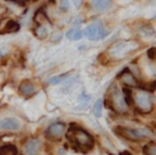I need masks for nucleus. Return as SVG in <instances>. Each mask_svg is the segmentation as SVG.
Masks as SVG:
<instances>
[{
  "label": "nucleus",
  "mask_w": 156,
  "mask_h": 155,
  "mask_svg": "<svg viewBox=\"0 0 156 155\" xmlns=\"http://www.w3.org/2000/svg\"><path fill=\"white\" fill-rule=\"evenodd\" d=\"M20 25L16 20H8L7 24L3 26V28L0 30V34H7V33H15L20 31Z\"/></svg>",
  "instance_id": "nucleus-13"
},
{
  "label": "nucleus",
  "mask_w": 156,
  "mask_h": 155,
  "mask_svg": "<svg viewBox=\"0 0 156 155\" xmlns=\"http://www.w3.org/2000/svg\"><path fill=\"white\" fill-rule=\"evenodd\" d=\"M83 35V32L80 30L79 26H74L71 29H69L66 32V38L69 40H74V41H78L80 40Z\"/></svg>",
  "instance_id": "nucleus-15"
},
{
  "label": "nucleus",
  "mask_w": 156,
  "mask_h": 155,
  "mask_svg": "<svg viewBox=\"0 0 156 155\" xmlns=\"http://www.w3.org/2000/svg\"><path fill=\"white\" fill-rule=\"evenodd\" d=\"M122 92H123L124 99H125V101H126V103H127L128 106H130L132 104H134V95H133V92L129 88L124 87L123 90H122Z\"/></svg>",
  "instance_id": "nucleus-19"
},
{
  "label": "nucleus",
  "mask_w": 156,
  "mask_h": 155,
  "mask_svg": "<svg viewBox=\"0 0 156 155\" xmlns=\"http://www.w3.org/2000/svg\"><path fill=\"white\" fill-rule=\"evenodd\" d=\"M2 56H3L2 52H1V50H0V58H2Z\"/></svg>",
  "instance_id": "nucleus-29"
},
{
  "label": "nucleus",
  "mask_w": 156,
  "mask_h": 155,
  "mask_svg": "<svg viewBox=\"0 0 156 155\" xmlns=\"http://www.w3.org/2000/svg\"><path fill=\"white\" fill-rule=\"evenodd\" d=\"M33 22L35 25H44L45 23L49 22V18L47 17L45 10L44 9H39L35 12L34 16H33Z\"/></svg>",
  "instance_id": "nucleus-14"
},
{
  "label": "nucleus",
  "mask_w": 156,
  "mask_h": 155,
  "mask_svg": "<svg viewBox=\"0 0 156 155\" xmlns=\"http://www.w3.org/2000/svg\"><path fill=\"white\" fill-rule=\"evenodd\" d=\"M119 80L127 88H136V87H139V81L136 78V76L129 71L128 67H126L125 70L121 72L118 76Z\"/></svg>",
  "instance_id": "nucleus-7"
},
{
  "label": "nucleus",
  "mask_w": 156,
  "mask_h": 155,
  "mask_svg": "<svg viewBox=\"0 0 156 155\" xmlns=\"http://www.w3.org/2000/svg\"><path fill=\"white\" fill-rule=\"evenodd\" d=\"M139 33L144 38H151L155 35V30L153 29V27L147 25V26H143L139 29Z\"/></svg>",
  "instance_id": "nucleus-18"
},
{
  "label": "nucleus",
  "mask_w": 156,
  "mask_h": 155,
  "mask_svg": "<svg viewBox=\"0 0 156 155\" xmlns=\"http://www.w3.org/2000/svg\"><path fill=\"white\" fill-rule=\"evenodd\" d=\"M83 35L87 37L90 41H98L108 35V31L105 29L104 25L102 23H93L86 27L85 30L83 31Z\"/></svg>",
  "instance_id": "nucleus-5"
},
{
  "label": "nucleus",
  "mask_w": 156,
  "mask_h": 155,
  "mask_svg": "<svg viewBox=\"0 0 156 155\" xmlns=\"http://www.w3.org/2000/svg\"><path fill=\"white\" fill-rule=\"evenodd\" d=\"M147 57H149L151 60H154L156 58V48L155 47H152L147 50Z\"/></svg>",
  "instance_id": "nucleus-24"
},
{
  "label": "nucleus",
  "mask_w": 156,
  "mask_h": 155,
  "mask_svg": "<svg viewBox=\"0 0 156 155\" xmlns=\"http://www.w3.org/2000/svg\"><path fill=\"white\" fill-rule=\"evenodd\" d=\"M143 154L144 155H156V143L155 142L147 143V146L143 148Z\"/></svg>",
  "instance_id": "nucleus-21"
},
{
  "label": "nucleus",
  "mask_w": 156,
  "mask_h": 155,
  "mask_svg": "<svg viewBox=\"0 0 156 155\" xmlns=\"http://www.w3.org/2000/svg\"><path fill=\"white\" fill-rule=\"evenodd\" d=\"M33 34L37 39L45 40L48 37V30L44 25H35L33 28Z\"/></svg>",
  "instance_id": "nucleus-16"
},
{
  "label": "nucleus",
  "mask_w": 156,
  "mask_h": 155,
  "mask_svg": "<svg viewBox=\"0 0 156 155\" xmlns=\"http://www.w3.org/2000/svg\"><path fill=\"white\" fill-rule=\"evenodd\" d=\"M119 155H133L130 152H128V151H123V152H121Z\"/></svg>",
  "instance_id": "nucleus-28"
},
{
  "label": "nucleus",
  "mask_w": 156,
  "mask_h": 155,
  "mask_svg": "<svg viewBox=\"0 0 156 155\" xmlns=\"http://www.w3.org/2000/svg\"><path fill=\"white\" fill-rule=\"evenodd\" d=\"M115 133L118 136L126 140H129V141H141L151 135V133L147 129L130 128L126 126H117L115 128Z\"/></svg>",
  "instance_id": "nucleus-3"
},
{
  "label": "nucleus",
  "mask_w": 156,
  "mask_h": 155,
  "mask_svg": "<svg viewBox=\"0 0 156 155\" xmlns=\"http://www.w3.org/2000/svg\"><path fill=\"white\" fill-rule=\"evenodd\" d=\"M133 44H134L133 42H128V43L127 42H124V43L115 44V45L113 46L110 50L111 55L115 56V57H119V58H121V57L125 56L128 52L133 50Z\"/></svg>",
  "instance_id": "nucleus-9"
},
{
  "label": "nucleus",
  "mask_w": 156,
  "mask_h": 155,
  "mask_svg": "<svg viewBox=\"0 0 156 155\" xmlns=\"http://www.w3.org/2000/svg\"><path fill=\"white\" fill-rule=\"evenodd\" d=\"M66 138L69 139L74 150L78 151V152H89L94 146V138L87 131L77 125L75 126L73 124L69 127L66 134Z\"/></svg>",
  "instance_id": "nucleus-1"
},
{
  "label": "nucleus",
  "mask_w": 156,
  "mask_h": 155,
  "mask_svg": "<svg viewBox=\"0 0 156 155\" xmlns=\"http://www.w3.org/2000/svg\"><path fill=\"white\" fill-rule=\"evenodd\" d=\"M61 38H62V33L61 32H55L54 35L51 37V40L52 41H59V40H61Z\"/></svg>",
  "instance_id": "nucleus-26"
},
{
  "label": "nucleus",
  "mask_w": 156,
  "mask_h": 155,
  "mask_svg": "<svg viewBox=\"0 0 156 155\" xmlns=\"http://www.w3.org/2000/svg\"><path fill=\"white\" fill-rule=\"evenodd\" d=\"M20 128V123L15 118H5L0 120V129L1 131H18Z\"/></svg>",
  "instance_id": "nucleus-10"
},
{
  "label": "nucleus",
  "mask_w": 156,
  "mask_h": 155,
  "mask_svg": "<svg viewBox=\"0 0 156 155\" xmlns=\"http://www.w3.org/2000/svg\"><path fill=\"white\" fill-rule=\"evenodd\" d=\"M7 1H11V2L20 5V7H25L28 2H35L37 0H7Z\"/></svg>",
  "instance_id": "nucleus-23"
},
{
  "label": "nucleus",
  "mask_w": 156,
  "mask_h": 155,
  "mask_svg": "<svg viewBox=\"0 0 156 155\" xmlns=\"http://www.w3.org/2000/svg\"><path fill=\"white\" fill-rule=\"evenodd\" d=\"M18 92L25 99H30L33 95H35V93L37 92V89L32 81H30L29 79H25L18 86Z\"/></svg>",
  "instance_id": "nucleus-8"
},
{
  "label": "nucleus",
  "mask_w": 156,
  "mask_h": 155,
  "mask_svg": "<svg viewBox=\"0 0 156 155\" xmlns=\"http://www.w3.org/2000/svg\"><path fill=\"white\" fill-rule=\"evenodd\" d=\"M134 104L137 107V109L140 110L143 114L152 111L153 109V101L152 96L147 91L140 90L135 93L134 95Z\"/></svg>",
  "instance_id": "nucleus-4"
},
{
  "label": "nucleus",
  "mask_w": 156,
  "mask_h": 155,
  "mask_svg": "<svg viewBox=\"0 0 156 155\" xmlns=\"http://www.w3.org/2000/svg\"><path fill=\"white\" fill-rule=\"evenodd\" d=\"M0 155H17V149L13 144H5L0 148Z\"/></svg>",
  "instance_id": "nucleus-17"
},
{
  "label": "nucleus",
  "mask_w": 156,
  "mask_h": 155,
  "mask_svg": "<svg viewBox=\"0 0 156 155\" xmlns=\"http://www.w3.org/2000/svg\"><path fill=\"white\" fill-rule=\"evenodd\" d=\"M69 0H61L60 1V8L64 11L69 10Z\"/></svg>",
  "instance_id": "nucleus-25"
},
{
  "label": "nucleus",
  "mask_w": 156,
  "mask_h": 155,
  "mask_svg": "<svg viewBox=\"0 0 156 155\" xmlns=\"http://www.w3.org/2000/svg\"><path fill=\"white\" fill-rule=\"evenodd\" d=\"M91 7L96 12H105L110 9L112 0H90Z\"/></svg>",
  "instance_id": "nucleus-11"
},
{
  "label": "nucleus",
  "mask_w": 156,
  "mask_h": 155,
  "mask_svg": "<svg viewBox=\"0 0 156 155\" xmlns=\"http://www.w3.org/2000/svg\"><path fill=\"white\" fill-rule=\"evenodd\" d=\"M66 77H67V74H62V75H59V76H54V77H51L49 79V84L56 86V85L61 84V82H62Z\"/></svg>",
  "instance_id": "nucleus-22"
},
{
  "label": "nucleus",
  "mask_w": 156,
  "mask_h": 155,
  "mask_svg": "<svg viewBox=\"0 0 156 155\" xmlns=\"http://www.w3.org/2000/svg\"><path fill=\"white\" fill-rule=\"evenodd\" d=\"M41 142L37 139H30L25 144V150L28 155H39Z\"/></svg>",
  "instance_id": "nucleus-12"
},
{
  "label": "nucleus",
  "mask_w": 156,
  "mask_h": 155,
  "mask_svg": "<svg viewBox=\"0 0 156 155\" xmlns=\"http://www.w3.org/2000/svg\"><path fill=\"white\" fill-rule=\"evenodd\" d=\"M103 104H104V102H103L102 99H98V101H96V103L94 104V106H93V114H94V116H95L96 118H100V117L102 116Z\"/></svg>",
  "instance_id": "nucleus-20"
},
{
  "label": "nucleus",
  "mask_w": 156,
  "mask_h": 155,
  "mask_svg": "<svg viewBox=\"0 0 156 155\" xmlns=\"http://www.w3.org/2000/svg\"><path fill=\"white\" fill-rule=\"evenodd\" d=\"M149 88H150V91H155L156 90V80H155V81H153V82H151V84H150Z\"/></svg>",
  "instance_id": "nucleus-27"
},
{
  "label": "nucleus",
  "mask_w": 156,
  "mask_h": 155,
  "mask_svg": "<svg viewBox=\"0 0 156 155\" xmlns=\"http://www.w3.org/2000/svg\"><path fill=\"white\" fill-rule=\"evenodd\" d=\"M106 104L111 110L118 112V114H126L128 111V107L125 99H124L123 92L119 90L115 84H112L108 91V97L106 99Z\"/></svg>",
  "instance_id": "nucleus-2"
},
{
  "label": "nucleus",
  "mask_w": 156,
  "mask_h": 155,
  "mask_svg": "<svg viewBox=\"0 0 156 155\" xmlns=\"http://www.w3.org/2000/svg\"><path fill=\"white\" fill-rule=\"evenodd\" d=\"M66 129V125L62 122H56L50 124L49 126L47 127L45 132V135L48 139L54 140V141H57V140H60L62 138V136L64 135V132Z\"/></svg>",
  "instance_id": "nucleus-6"
}]
</instances>
